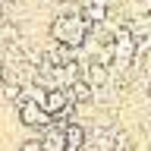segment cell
Listing matches in <instances>:
<instances>
[{
    "label": "cell",
    "mask_w": 151,
    "mask_h": 151,
    "mask_svg": "<svg viewBox=\"0 0 151 151\" xmlns=\"http://www.w3.org/2000/svg\"><path fill=\"white\" fill-rule=\"evenodd\" d=\"M88 28H91V22H88L79 9H66V13L54 16V22H50V38H54L57 44H63V47L79 50V47L85 44V38H88Z\"/></svg>",
    "instance_id": "cell-1"
},
{
    "label": "cell",
    "mask_w": 151,
    "mask_h": 151,
    "mask_svg": "<svg viewBox=\"0 0 151 151\" xmlns=\"http://www.w3.org/2000/svg\"><path fill=\"white\" fill-rule=\"evenodd\" d=\"M16 113H19V120L25 123L28 129H41V132H44L47 126H50V116L44 113V107H41V104H35L32 98H25V94L16 101Z\"/></svg>",
    "instance_id": "cell-2"
},
{
    "label": "cell",
    "mask_w": 151,
    "mask_h": 151,
    "mask_svg": "<svg viewBox=\"0 0 151 151\" xmlns=\"http://www.w3.org/2000/svg\"><path fill=\"white\" fill-rule=\"evenodd\" d=\"M63 139H66V151H82L88 145V129L79 120H66L63 123Z\"/></svg>",
    "instance_id": "cell-3"
},
{
    "label": "cell",
    "mask_w": 151,
    "mask_h": 151,
    "mask_svg": "<svg viewBox=\"0 0 151 151\" xmlns=\"http://www.w3.org/2000/svg\"><path fill=\"white\" fill-rule=\"evenodd\" d=\"M82 79H85L88 85H91L94 91H98V88H107V85H110L113 73L107 69V66H101V63H85V69H82Z\"/></svg>",
    "instance_id": "cell-4"
},
{
    "label": "cell",
    "mask_w": 151,
    "mask_h": 151,
    "mask_svg": "<svg viewBox=\"0 0 151 151\" xmlns=\"http://www.w3.org/2000/svg\"><path fill=\"white\" fill-rule=\"evenodd\" d=\"M110 3H107V0H91V3H82V6H79V13H82L85 19H88V22H104V19L110 16Z\"/></svg>",
    "instance_id": "cell-5"
},
{
    "label": "cell",
    "mask_w": 151,
    "mask_h": 151,
    "mask_svg": "<svg viewBox=\"0 0 151 151\" xmlns=\"http://www.w3.org/2000/svg\"><path fill=\"white\" fill-rule=\"evenodd\" d=\"M66 94H69V101H73V104H91L94 101V88L85 82V79H76V82L66 88Z\"/></svg>",
    "instance_id": "cell-6"
},
{
    "label": "cell",
    "mask_w": 151,
    "mask_h": 151,
    "mask_svg": "<svg viewBox=\"0 0 151 151\" xmlns=\"http://www.w3.org/2000/svg\"><path fill=\"white\" fill-rule=\"evenodd\" d=\"M41 148L44 151H66V139H63V129L60 126H47L44 135H41Z\"/></svg>",
    "instance_id": "cell-7"
},
{
    "label": "cell",
    "mask_w": 151,
    "mask_h": 151,
    "mask_svg": "<svg viewBox=\"0 0 151 151\" xmlns=\"http://www.w3.org/2000/svg\"><path fill=\"white\" fill-rule=\"evenodd\" d=\"M19 41H22L19 25L9 22V19H3V22H0V44H19Z\"/></svg>",
    "instance_id": "cell-8"
},
{
    "label": "cell",
    "mask_w": 151,
    "mask_h": 151,
    "mask_svg": "<svg viewBox=\"0 0 151 151\" xmlns=\"http://www.w3.org/2000/svg\"><path fill=\"white\" fill-rule=\"evenodd\" d=\"M110 151H135V145H132V139H129V132H123V129H116V132H113Z\"/></svg>",
    "instance_id": "cell-9"
},
{
    "label": "cell",
    "mask_w": 151,
    "mask_h": 151,
    "mask_svg": "<svg viewBox=\"0 0 151 151\" xmlns=\"http://www.w3.org/2000/svg\"><path fill=\"white\" fill-rule=\"evenodd\" d=\"M19 151H44V148H41V139H32V142H22Z\"/></svg>",
    "instance_id": "cell-10"
},
{
    "label": "cell",
    "mask_w": 151,
    "mask_h": 151,
    "mask_svg": "<svg viewBox=\"0 0 151 151\" xmlns=\"http://www.w3.org/2000/svg\"><path fill=\"white\" fill-rule=\"evenodd\" d=\"M6 79H9V69L3 63H0V88H3V85H6Z\"/></svg>",
    "instance_id": "cell-11"
}]
</instances>
